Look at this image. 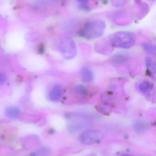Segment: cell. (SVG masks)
I'll return each instance as SVG.
<instances>
[{
    "mask_svg": "<svg viewBox=\"0 0 156 156\" xmlns=\"http://www.w3.org/2000/svg\"><path fill=\"white\" fill-rule=\"evenodd\" d=\"M62 94V89L60 85H56L52 88L49 94V99L53 102H56L60 99Z\"/></svg>",
    "mask_w": 156,
    "mask_h": 156,
    "instance_id": "obj_6",
    "label": "cell"
},
{
    "mask_svg": "<svg viewBox=\"0 0 156 156\" xmlns=\"http://www.w3.org/2000/svg\"><path fill=\"white\" fill-rule=\"evenodd\" d=\"M103 137V135L100 131L91 129L84 131L79 136L81 143L86 145H90L100 141Z\"/></svg>",
    "mask_w": 156,
    "mask_h": 156,
    "instance_id": "obj_3",
    "label": "cell"
},
{
    "mask_svg": "<svg viewBox=\"0 0 156 156\" xmlns=\"http://www.w3.org/2000/svg\"><path fill=\"white\" fill-rule=\"evenodd\" d=\"M148 128V125L146 122L144 121H138L134 125V129L138 133H144L147 131Z\"/></svg>",
    "mask_w": 156,
    "mask_h": 156,
    "instance_id": "obj_10",
    "label": "cell"
},
{
    "mask_svg": "<svg viewBox=\"0 0 156 156\" xmlns=\"http://www.w3.org/2000/svg\"><path fill=\"white\" fill-rule=\"evenodd\" d=\"M105 29L104 21L95 19L89 21L84 25L81 30L80 35L87 39H94L101 37Z\"/></svg>",
    "mask_w": 156,
    "mask_h": 156,
    "instance_id": "obj_1",
    "label": "cell"
},
{
    "mask_svg": "<svg viewBox=\"0 0 156 156\" xmlns=\"http://www.w3.org/2000/svg\"><path fill=\"white\" fill-rule=\"evenodd\" d=\"M60 50L66 59L73 58L77 54V48L73 40L70 39L63 40L60 45Z\"/></svg>",
    "mask_w": 156,
    "mask_h": 156,
    "instance_id": "obj_4",
    "label": "cell"
},
{
    "mask_svg": "<svg viewBox=\"0 0 156 156\" xmlns=\"http://www.w3.org/2000/svg\"><path fill=\"white\" fill-rule=\"evenodd\" d=\"M81 76L83 81L86 82H90L93 80L94 78L92 71L88 68H82L80 71Z\"/></svg>",
    "mask_w": 156,
    "mask_h": 156,
    "instance_id": "obj_7",
    "label": "cell"
},
{
    "mask_svg": "<svg viewBox=\"0 0 156 156\" xmlns=\"http://www.w3.org/2000/svg\"><path fill=\"white\" fill-rule=\"evenodd\" d=\"M5 80H6L5 75L4 74H1V78H0V82H1V84L4 83L5 81Z\"/></svg>",
    "mask_w": 156,
    "mask_h": 156,
    "instance_id": "obj_17",
    "label": "cell"
},
{
    "mask_svg": "<svg viewBox=\"0 0 156 156\" xmlns=\"http://www.w3.org/2000/svg\"><path fill=\"white\" fill-rule=\"evenodd\" d=\"M51 153L49 148L43 147L31 154L30 156H49Z\"/></svg>",
    "mask_w": 156,
    "mask_h": 156,
    "instance_id": "obj_11",
    "label": "cell"
},
{
    "mask_svg": "<svg viewBox=\"0 0 156 156\" xmlns=\"http://www.w3.org/2000/svg\"><path fill=\"white\" fill-rule=\"evenodd\" d=\"M77 2L78 4L79 7L82 10H89L88 2L89 0H77Z\"/></svg>",
    "mask_w": 156,
    "mask_h": 156,
    "instance_id": "obj_14",
    "label": "cell"
},
{
    "mask_svg": "<svg viewBox=\"0 0 156 156\" xmlns=\"http://www.w3.org/2000/svg\"><path fill=\"white\" fill-rule=\"evenodd\" d=\"M114 60L117 61L118 63H122L125 60V56L123 55H119L116 57V59L115 58Z\"/></svg>",
    "mask_w": 156,
    "mask_h": 156,
    "instance_id": "obj_16",
    "label": "cell"
},
{
    "mask_svg": "<svg viewBox=\"0 0 156 156\" xmlns=\"http://www.w3.org/2000/svg\"><path fill=\"white\" fill-rule=\"evenodd\" d=\"M145 51L151 54H155L156 52V45L151 44H144L143 46Z\"/></svg>",
    "mask_w": 156,
    "mask_h": 156,
    "instance_id": "obj_13",
    "label": "cell"
},
{
    "mask_svg": "<svg viewBox=\"0 0 156 156\" xmlns=\"http://www.w3.org/2000/svg\"><path fill=\"white\" fill-rule=\"evenodd\" d=\"M122 156H131L130 155H123Z\"/></svg>",
    "mask_w": 156,
    "mask_h": 156,
    "instance_id": "obj_18",
    "label": "cell"
},
{
    "mask_svg": "<svg viewBox=\"0 0 156 156\" xmlns=\"http://www.w3.org/2000/svg\"><path fill=\"white\" fill-rule=\"evenodd\" d=\"M154 84L148 81H144L138 85V90L141 92L147 94L151 91L154 88Z\"/></svg>",
    "mask_w": 156,
    "mask_h": 156,
    "instance_id": "obj_9",
    "label": "cell"
},
{
    "mask_svg": "<svg viewBox=\"0 0 156 156\" xmlns=\"http://www.w3.org/2000/svg\"><path fill=\"white\" fill-rule=\"evenodd\" d=\"M114 6L120 7L125 4L127 0H111Z\"/></svg>",
    "mask_w": 156,
    "mask_h": 156,
    "instance_id": "obj_15",
    "label": "cell"
},
{
    "mask_svg": "<svg viewBox=\"0 0 156 156\" xmlns=\"http://www.w3.org/2000/svg\"><path fill=\"white\" fill-rule=\"evenodd\" d=\"M21 111L19 108L16 107H9L5 110V115L8 118L16 119L20 115Z\"/></svg>",
    "mask_w": 156,
    "mask_h": 156,
    "instance_id": "obj_8",
    "label": "cell"
},
{
    "mask_svg": "<svg viewBox=\"0 0 156 156\" xmlns=\"http://www.w3.org/2000/svg\"><path fill=\"white\" fill-rule=\"evenodd\" d=\"M75 92L79 96H85L88 94V91L85 86L81 84L76 85L75 88Z\"/></svg>",
    "mask_w": 156,
    "mask_h": 156,
    "instance_id": "obj_12",
    "label": "cell"
},
{
    "mask_svg": "<svg viewBox=\"0 0 156 156\" xmlns=\"http://www.w3.org/2000/svg\"><path fill=\"white\" fill-rule=\"evenodd\" d=\"M146 64L148 70L152 74H156V54H151L146 58Z\"/></svg>",
    "mask_w": 156,
    "mask_h": 156,
    "instance_id": "obj_5",
    "label": "cell"
},
{
    "mask_svg": "<svg viewBox=\"0 0 156 156\" xmlns=\"http://www.w3.org/2000/svg\"><path fill=\"white\" fill-rule=\"evenodd\" d=\"M136 37L134 34L129 32H119L110 37V43L113 47L123 49L131 48L134 45Z\"/></svg>",
    "mask_w": 156,
    "mask_h": 156,
    "instance_id": "obj_2",
    "label": "cell"
}]
</instances>
